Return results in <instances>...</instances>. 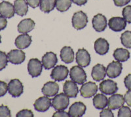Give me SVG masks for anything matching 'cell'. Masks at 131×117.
<instances>
[{
  "mask_svg": "<svg viewBox=\"0 0 131 117\" xmlns=\"http://www.w3.org/2000/svg\"><path fill=\"white\" fill-rule=\"evenodd\" d=\"M70 77L72 81L79 85L83 84L86 80V72L79 65L73 66L70 69Z\"/></svg>",
  "mask_w": 131,
  "mask_h": 117,
  "instance_id": "1",
  "label": "cell"
},
{
  "mask_svg": "<svg viewBox=\"0 0 131 117\" xmlns=\"http://www.w3.org/2000/svg\"><path fill=\"white\" fill-rule=\"evenodd\" d=\"M52 100V107L57 111H63L66 109L70 104L69 97L64 93L57 94Z\"/></svg>",
  "mask_w": 131,
  "mask_h": 117,
  "instance_id": "2",
  "label": "cell"
},
{
  "mask_svg": "<svg viewBox=\"0 0 131 117\" xmlns=\"http://www.w3.org/2000/svg\"><path fill=\"white\" fill-rule=\"evenodd\" d=\"M72 25L76 30L83 29L88 23V17L84 12L80 11L75 13L72 20Z\"/></svg>",
  "mask_w": 131,
  "mask_h": 117,
  "instance_id": "3",
  "label": "cell"
},
{
  "mask_svg": "<svg viewBox=\"0 0 131 117\" xmlns=\"http://www.w3.org/2000/svg\"><path fill=\"white\" fill-rule=\"evenodd\" d=\"M43 65L38 59H31L28 63V71L32 78L38 77L42 72Z\"/></svg>",
  "mask_w": 131,
  "mask_h": 117,
  "instance_id": "4",
  "label": "cell"
},
{
  "mask_svg": "<svg viewBox=\"0 0 131 117\" xmlns=\"http://www.w3.org/2000/svg\"><path fill=\"white\" fill-rule=\"evenodd\" d=\"M8 92L13 98H18L23 93L24 86L18 79L11 80L8 84Z\"/></svg>",
  "mask_w": 131,
  "mask_h": 117,
  "instance_id": "5",
  "label": "cell"
},
{
  "mask_svg": "<svg viewBox=\"0 0 131 117\" xmlns=\"http://www.w3.org/2000/svg\"><path fill=\"white\" fill-rule=\"evenodd\" d=\"M100 90L105 95H113L117 92V84L112 80H105L100 84Z\"/></svg>",
  "mask_w": 131,
  "mask_h": 117,
  "instance_id": "6",
  "label": "cell"
},
{
  "mask_svg": "<svg viewBox=\"0 0 131 117\" xmlns=\"http://www.w3.org/2000/svg\"><path fill=\"white\" fill-rule=\"evenodd\" d=\"M98 91V86L94 82H89L82 84L80 89V93L85 98H91L94 96Z\"/></svg>",
  "mask_w": 131,
  "mask_h": 117,
  "instance_id": "7",
  "label": "cell"
},
{
  "mask_svg": "<svg viewBox=\"0 0 131 117\" xmlns=\"http://www.w3.org/2000/svg\"><path fill=\"white\" fill-rule=\"evenodd\" d=\"M68 74L69 71L66 66L64 65H58L52 69L51 73V77L55 81L60 82L67 78Z\"/></svg>",
  "mask_w": 131,
  "mask_h": 117,
  "instance_id": "8",
  "label": "cell"
},
{
  "mask_svg": "<svg viewBox=\"0 0 131 117\" xmlns=\"http://www.w3.org/2000/svg\"><path fill=\"white\" fill-rule=\"evenodd\" d=\"M123 70V65L119 61H112L106 68V74L110 78H115L120 76Z\"/></svg>",
  "mask_w": 131,
  "mask_h": 117,
  "instance_id": "9",
  "label": "cell"
},
{
  "mask_svg": "<svg viewBox=\"0 0 131 117\" xmlns=\"http://www.w3.org/2000/svg\"><path fill=\"white\" fill-rule=\"evenodd\" d=\"M76 62L81 67H86L90 65L91 61L89 53L85 49H79L76 53Z\"/></svg>",
  "mask_w": 131,
  "mask_h": 117,
  "instance_id": "10",
  "label": "cell"
},
{
  "mask_svg": "<svg viewBox=\"0 0 131 117\" xmlns=\"http://www.w3.org/2000/svg\"><path fill=\"white\" fill-rule=\"evenodd\" d=\"M108 26L113 31L121 32L126 28L127 21L122 17H113L109 20Z\"/></svg>",
  "mask_w": 131,
  "mask_h": 117,
  "instance_id": "11",
  "label": "cell"
},
{
  "mask_svg": "<svg viewBox=\"0 0 131 117\" xmlns=\"http://www.w3.org/2000/svg\"><path fill=\"white\" fill-rule=\"evenodd\" d=\"M8 60L14 65H19L25 61V53L20 50H13L7 54Z\"/></svg>",
  "mask_w": 131,
  "mask_h": 117,
  "instance_id": "12",
  "label": "cell"
},
{
  "mask_svg": "<svg viewBox=\"0 0 131 117\" xmlns=\"http://www.w3.org/2000/svg\"><path fill=\"white\" fill-rule=\"evenodd\" d=\"M86 107L83 103L78 101L72 104L69 109V114L71 117L83 116L85 114Z\"/></svg>",
  "mask_w": 131,
  "mask_h": 117,
  "instance_id": "13",
  "label": "cell"
},
{
  "mask_svg": "<svg viewBox=\"0 0 131 117\" xmlns=\"http://www.w3.org/2000/svg\"><path fill=\"white\" fill-rule=\"evenodd\" d=\"M92 26L94 30L98 32L104 31L107 27V19L102 14H97L92 20Z\"/></svg>",
  "mask_w": 131,
  "mask_h": 117,
  "instance_id": "14",
  "label": "cell"
},
{
  "mask_svg": "<svg viewBox=\"0 0 131 117\" xmlns=\"http://www.w3.org/2000/svg\"><path fill=\"white\" fill-rule=\"evenodd\" d=\"M58 62L57 55L53 52L46 53L42 57V65L46 70L52 69Z\"/></svg>",
  "mask_w": 131,
  "mask_h": 117,
  "instance_id": "15",
  "label": "cell"
},
{
  "mask_svg": "<svg viewBox=\"0 0 131 117\" xmlns=\"http://www.w3.org/2000/svg\"><path fill=\"white\" fill-rule=\"evenodd\" d=\"M125 98L121 94H113L107 101V107L111 110H116L123 106Z\"/></svg>",
  "mask_w": 131,
  "mask_h": 117,
  "instance_id": "16",
  "label": "cell"
},
{
  "mask_svg": "<svg viewBox=\"0 0 131 117\" xmlns=\"http://www.w3.org/2000/svg\"><path fill=\"white\" fill-rule=\"evenodd\" d=\"M63 90L64 93L70 98H76L79 92L77 84L72 80H67L65 82L63 86Z\"/></svg>",
  "mask_w": 131,
  "mask_h": 117,
  "instance_id": "17",
  "label": "cell"
},
{
  "mask_svg": "<svg viewBox=\"0 0 131 117\" xmlns=\"http://www.w3.org/2000/svg\"><path fill=\"white\" fill-rule=\"evenodd\" d=\"M51 105V99H49L47 96L38 98L34 104L35 109L39 112H45L50 108Z\"/></svg>",
  "mask_w": 131,
  "mask_h": 117,
  "instance_id": "18",
  "label": "cell"
},
{
  "mask_svg": "<svg viewBox=\"0 0 131 117\" xmlns=\"http://www.w3.org/2000/svg\"><path fill=\"white\" fill-rule=\"evenodd\" d=\"M42 93L45 96L52 97L55 96L59 91V86L54 82H48L44 84L42 87Z\"/></svg>",
  "mask_w": 131,
  "mask_h": 117,
  "instance_id": "19",
  "label": "cell"
},
{
  "mask_svg": "<svg viewBox=\"0 0 131 117\" xmlns=\"http://www.w3.org/2000/svg\"><path fill=\"white\" fill-rule=\"evenodd\" d=\"M15 13L14 5L9 2H2L0 3V15L6 18H10L15 15Z\"/></svg>",
  "mask_w": 131,
  "mask_h": 117,
  "instance_id": "20",
  "label": "cell"
},
{
  "mask_svg": "<svg viewBox=\"0 0 131 117\" xmlns=\"http://www.w3.org/2000/svg\"><path fill=\"white\" fill-rule=\"evenodd\" d=\"M91 76L94 80L100 82L104 79L106 76V69L101 64H97L92 69Z\"/></svg>",
  "mask_w": 131,
  "mask_h": 117,
  "instance_id": "21",
  "label": "cell"
},
{
  "mask_svg": "<svg viewBox=\"0 0 131 117\" xmlns=\"http://www.w3.org/2000/svg\"><path fill=\"white\" fill-rule=\"evenodd\" d=\"M109 48H110L109 43L104 38H98L94 42V50L96 53L100 55L106 54L108 52Z\"/></svg>",
  "mask_w": 131,
  "mask_h": 117,
  "instance_id": "22",
  "label": "cell"
},
{
  "mask_svg": "<svg viewBox=\"0 0 131 117\" xmlns=\"http://www.w3.org/2000/svg\"><path fill=\"white\" fill-rule=\"evenodd\" d=\"M31 43V38L28 34H23L19 36L15 40V45L20 50L28 47Z\"/></svg>",
  "mask_w": 131,
  "mask_h": 117,
  "instance_id": "23",
  "label": "cell"
},
{
  "mask_svg": "<svg viewBox=\"0 0 131 117\" xmlns=\"http://www.w3.org/2000/svg\"><path fill=\"white\" fill-rule=\"evenodd\" d=\"M35 22L31 18H26L23 20L18 24V32L22 34H28L35 27Z\"/></svg>",
  "mask_w": 131,
  "mask_h": 117,
  "instance_id": "24",
  "label": "cell"
},
{
  "mask_svg": "<svg viewBox=\"0 0 131 117\" xmlns=\"http://www.w3.org/2000/svg\"><path fill=\"white\" fill-rule=\"evenodd\" d=\"M60 58L64 63L70 64L74 61V52L71 47L65 46L60 51Z\"/></svg>",
  "mask_w": 131,
  "mask_h": 117,
  "instance_id": "25",
  "label": "cell"
},
{
  "mask_svg": "<svg viewBox=\"0 0 131 117\" xmlns=\"http://www.w3.org/2000/svg\"><path fill=\"white\" fill-rule=\"evenodd\" d=\"M26 0H15L14 2V8L16 15L19 16H25L28 11V5Z\"/></svg>",
  "mask_w": 131,
  "mask_h": 117,
  "instance_id": "26",
  "label": "cell"
},
{
  "mask_svg": "<svg viewBox=\"0 0 131 117\" xmlns=\"http://www.w3.org/2000/svg\"><path fill=\"white\" fill-rule=\"evenodd\" d=\"M107 101L108 99L105 95H104V93H99L94 95L93 98V105L97 109H103L107 106Z\"/></svg>",
  "mask_w": 131,
  "mask_h": 117,
  "instance_id": "27",
  "label": "cell"
},
{
  "mask_svg": "<svg viewBox=\"0 0 131 117\" xmlns=\"http://www.w3.org/2000/svg\"><path fill=\"white\" fill-rule=\"evenodd\" d=\"M113 57L119 62H125L130 58V53L126 49L117 48L113 52Z\"/></svg>",
  "mask_w": 131,
  "mask_h": 117,
  "instance_id": "28",
  "label": "cell"
},
{
  "mask_svg": "<svg viewBox=\"0 0 131 117\" xmlns=\"http://www.w3.org/2000/svg\"><path fill=\"white\" fill-rule=\"evenodd\" d=\"M56 2L57 0H41L39 4L41 11L47 13H50L56 7Z\"/></svg>",
  "mask_w": 131,
  "mask_h": 117,
  "instance_id": "29",
  "label": "cell"
},
{
  "mask_svg": "<svg viewBox=\"0 0 131 117\" xmlns=\"http://www.w3.org/2000/svg\"><path fill=\"white\" fill-rule=\"evenodd\" d=\"M72 5V0H57L56 7L60 12H65Z\"/></svg>",
  "mask_w": 131,
  "mask_h": 117,
  "instance_id": "30",
  "label": "cell"
},
{
  "mask_svg": "<svg viewBox=\"0 0 131 117\" xmlns=\"http://www.w3.org/2000/svg\"><path fill=\"white\" fill-rule=\"evenodd\" d=\"M121 44L127 48H131V32L125 31L121 34Z\"/></svg>",
  "mask_w": 131,
  "mask_h": 117,
  "instance_id": "31",
  "label": "cell"
},
{
  "mask_svg": "<svg viewBox=\"0 0 131 117\" xmlns=\"http://www.w3.org/2000/svg\"><path fill=\"white\" fill-rule=\"evenodd\" d=\"M8 61L9 60L7 55L3 51H0V71L5 69V67L7 66Z\"/></svg>",
  "mask_w": 131,
  "mask_h": 117,
  "instance_id": "32",
  "label": "cell"
},
{
  "mask_svg": "<svg viewBox=\"0 0 131 117\" xmlns=\"http://www.w3.org/2000/svg\"><path fill=\"white\" fill-rule=\"evenodd\" d=\"M122 15L123 18L128 23L131 24V5H127L123 9Z\"/></svg>",
  "mask_w": 131,
  "mask_h": 117,
  "instance_id": "33",
  "label": "cell"
},
{
  "mask_svg": "<svg viewBox=\"0 0 131 117\" xmlns=\"http://www.w3.org/2000/svg\"><path fill=\"white\" fill-rule=\"evenodd\" d=\"M118 116H127L130 117L131 116V110L130 108L127 106H122L120 107L119 111L118 112Z\"/></svg>",
  "mask_w": 131,
  "mask_h": 117,
  "instance_id": "34",
  "label": "cell"
},
{
  "mask_svg": "<svg viewBox=\"0 0 131 117\" xmlns=\"http://www.w3.org/2000/svg\"><path fill=\"white\" fill-rule=\"evenodd\" d=\"M11 116L10 111L9 107L5 105L0 106V117H10Z\"/></svg>",
  "mask_w": 131,
  "mask_h": 117,
  "instance_id": "35",
  "label": "cell"
},
{
  "mask_svg": "<svg viewBox=\"0 0 131 117\" xmlns=\"http://www.w3.org/2000/svg\"><path fill=\"white\" fill-rule=\"evenodd\" d=\"M17 117H34V113L31 110L23 109L21 110L16 114Z\"/></svg>",
  "mask_w": 131,
  "mask_h": 117,
  "instance_id": "36",
  "label": "cell"
},
{
  "mask_svg": "<svg viewBox=\"0 0 131 117\" xmlns=\"http://www.w3.org/2000/svg\"><path fill=\"white\" fill-rule=\"evenodd\" d=\"M8 91V85L5 82L0 81V98L4 96Z\"/></svg>",
  "mask_w": 131,
  "mask_h": 117,
  "instance_id": "37",
  "label": "cell"
},
{
  "mask_svg": "<svg viewBox=\"0 0 131 117\" xmlns=\"http://www.w3.org/2000/svg\"><path fill=\"white\" fill-rule=\"evenodd\" d=\"M100 117H113V113L112 112V110L110 109H103L102 111L100 113Z\"/></svg>",
  "mask_w": 131,
  "mask_h": 117,
  "instance_id": "38",
  "label": "cell"
},
{
  "mask_svg": "<svg viewBox=\"0 0 131 117\" xmlns=\"http://www.w3.org/2000/svg\"><path fill=\"white\" fill-rule=\"evenodd\" d=\"M124 84L125 87L128 90H131V74H129L125 77L124 80Z\"/></svg>",
  "mask_w": 131,
  "mask_h": 117,
  "instance_id": "39",
  "label": "cell"
},
{
  "mask_svg": "<svg viewBox=\"0 0 131 117\" xmlns=\"http://www.w3.org/2000/svg\"><path fill=\"white\" fill-rule=\"evenodd\" d=\"M7 25V21L6 18L0 15V31L4 30Z\"/></svg>",
  "mask_w": 131,
  "mask_h": 117,
  "instance_id": "40",
  "label": "cell"
},
{
  "mask_svg": "<svg viewBox=\"0 0 131 117\" xmlns=\"http://www.w3.org/2000/svg\"><path fill=\"white\" fill-rule=\"evenodd\" d=\"M52 116L53 117H68V116H70V114H69V113H68L67 112L64 111V110H63V111H57L56 113H54Z\"/></svg>",
  "mask_w": 131,
  "mask_h": 117,
  "instance_id": "41",
  "label": "cell"
},
{
  "mask_svg": "<svg viewBox=\"0 0 131 117\" xmlns=\"http://www.w3.org/2000/svg\"><path fill=\"white\" fill-rule=\"evenodd\" d=\"M124 98H125V101L127 104V105L131 107V90H128L126 92Z\"/></svg>",
  "mask_w": 131,
  "mask_h": 117,
  "instance_id": "42",
  "label": "cell"
},
{
  "mask_svg": "<svg viewBox=\"0 0 131 117\" xmlns=\"http://www.w3.org/2000/svg\"><path fill=\"white\" fill-rule=\"evenodd\" d=\"M26 1L30 7L33 8H36L40 4L41 0H26Z\"/></svg>",
  "mask_w": 131,
  "mask_h": 117,
  "instance_id": "43",
  "label": "cell"
},
{
  "mask_svg": "<svg viewBox=\"0 0 131 117\" xmlns=\"http://www.w3.org/2000/svg\"><path fill=\"white\" fill-rule=\"evenodd\" d=\"M131 0H113L115 5L117 7H122L128 4Z\"/></svg>",
  "mask_w": 131,
  "mask_h": 117,
  "instance_id": "44",
  "label": "cell"
},
{
  "mask_svg": "<svg viewBox=\"0 0 131 117\" xmlns=\"http://www.w3.org/2000/svg\"><path fill=\"white\" fill-rule=\"evenodd\" d=\"M72 2L77 5L81 6V5H84L86 4L87 0H72Z\"/></svg>",
  "mask_w": 131,
  "mask_h": 117,
  "instance_id": "45",
  "label": "cell"
},
{
  "mask_svg": "<svg viewBox=\"0 0 131 117\" xmlns=\"http://www.w3.org/2000/svg\"><path fill=\"white\" fill-rule=\"evenodd\" d=\"M2 42V37H1V35H0V43Z\"/></svg>",
  "mask_w": 131,
  "mask_h": 117,
  "instance_id": "46",
  "label": "cell"
}]
</instances>
